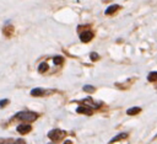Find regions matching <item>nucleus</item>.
Listing matches in <instances>:
<instances>
[{
    "label": "nucleus",
    "instance_id": "nucleus-16",
    "mask_svg": "<svg viewBox=\"0 0 157 144\" xmlns=\"http://www.w3.org/2000/svg\"><path fill=\"white\" fill-rule=\"evenodd\" d=\"M13 144H20V140H17V142H15ZM21 144H23V143H21Z\"/></svg>",
    "mask_w": 157,
    "mask_h": 144
},
{
    "label": "nucleus",
    "instance_id": "nucleus-2",
    "mask_svg": "<svg viewBox=\"0 0 157 144\" xmlns=\"http://www.w3.org/2000/svg\"><path fill=\"white\" fill-rule=\"evenodd\" d=\"M80 38H81L82 42H90L93 38V33L91 31H85V32H82L80 34Z\"/></svg>",
    "mask_w": 157,
    "mask_h": 144
},
{
    "label": "nucleus",
    "instance_id": "nucleus-17",
    "mask_svg": "<svg viewBox=\"0 0 157 144\" xmlns=\"http://www.w3.org/2000/svg\"><path fill=\"white\" fill-rule=\"evenodd\" d=\"M64 144H71V143H70V142H69V140H67V142H65V143H64Z\"/></svg>",
    "mask_w": 157,
    "mask_h": 144
},
{
    "label": "nucleus",
    "instance_id": "nucleus-6",
    "mask_svg": "<svg viewBox=\"0 0 157 144\" xmlns=\"http://www.w3.org/2000/svg\"><path fill=\"white\" fill-rule=\"evenodd\" d=\"M118 9H119L118 5H110V6L107 7V10H105V15H112V14H114Z\"/></svg>",
    "mask_w": 157,
    "mask_h": 144
},
{
    "label": "nucleus",
    "instance_id": "nucleus-10",
    "mask_svg": "<svg viewBox=\"0 0 157 144\" xmlns=\"http://www.w3.org/2000/svg\"><path fill=\"white\" fill-rule=\"evenodd\" d=\"M47 69H48V64H47V63H44V62H43V63H40V64L38 65V70H39L40 73H44Z\"/></svg>",
    "mask_w": 157,
    "mask_h": 144
},
{
    "label": "nucleus",
    "instance_id": "nucleus-7",
    "mask_svg": "<svg viewBox=\"0 0 157 144\" xmlns=\"http://www.w3.org/2000/svg\"><path fill=\"white\" fill-rule=\"evenodd\" d=\"M139 112H140V108H139V107H131V108H129V110L126 111V113L130 114V116H134V114H136V113H139Z\"/></svg>",
    "mask_w": 157,
    "mask_h": 144
},
{
    "label": "nucleus",
    "instance_id": "nucleus-12",
    "mask_svg": "<svg viewBox=\"0 0 157 144\" xmlns=\"http://www.w3.org/2000/svg\"><path fill=\"white\" fill-rule=\"evenodd\" d=\"M83 90H85V91L93 92V91H94V87H93V86H91V85H85V86H83Z\"/></svg>",
    "mask_w": 157,
    "mask_h": 144
},
{
    "label": "nucleus",
    "instance_id": "nucleus-8",
    "mask_svg": "<svg viewBox=\"0 0 157 144\" xmlns=\"http://www.w3.org/2000/svg\"><path fill=\"white\" fill-rule=\"evenodd\" d=\"M42 94H43V90L39 89V87H36V89H33V90L31 91V95H32V96H40Z\"/></svg>",
    "mask_w": 157,
    "mask_h": 144
},
{
    "label": "nucleus",
    "instance_id": "nucleus-9",
    "mask_svg": "<svg viewBox=\"0 0 157 144\" xmlns=\"http://www.w3.org/2000/svg\"><path fill=\"white\" fill-rule=\"evenodd\" d=\"M77 112H78V113H86V114H90V113H91V111H90L87 107H82V106L77 107Z\"/></svg>",
    "mask_w": 157,
    "mask_h": 144
},
{
    "label": "nucleus",
    "instance_id": "nucleus-14",
    "mask_svg": "<svg viewBox=\"0 0 157 144\" xmlns=\"http://www.w3.org/2000/svg\"><path fill=\"white\" fill-rule=\"evenodd\" d=\"M91 59L92 60H97L98 59V54L97 53H91Z\"/></svg>",
    "mask_w": 157,
    "mask_h": 144
},
{
    "label": "nucleus",
    "instance_id": "nucleus-13",
    "mask_svg": "<svg viewBox=\"0 0 157 144\" xmlns=\"http://www.w3.org/2000/svg\"><path fill=\"white\" fill-rule=\"evenodd\" d=\"M54 63L55 64H61L63 63V57H54Z\"/></svg>",
    "mask_w": 157,
    "mask_h": 144
},
{
    "label": "nucleus",
    "instance_id": "nucleus-11",
    "mask_svg": "<svg viewBox=\"0 0 157 144\" xmlns=\"http://www.w3.org/2000/svg\"><path fill=\"white\" fill-rule=\"evenodd\" d=\"M150 81H156V79H157V73L156 71H151L150 74H148V78H147Z\"/></svg>",
    "mask_w": 157,
    "mask_h": 144
},
{
    "label": "nucleus",
    "instance_id": "nucleus-5",
    "mask_svg": "<svg viewBox=\"0 0 157 144\" xmlns=\"http://www.w3.org/2000/svg\"><path fill=\"white\" fill-rule=\"evenodd\" d=\"M125 138H128V134H126V133H120V134L115 135L114 138H112L109 143L112 144V143H115V142H118V140H121V139H125Z\"/></svg>",
    "mask_w": 157,
    "mask_h": 144
},
{
    "label": "nucleus",
    "instance_id": "nucleus-1",
    "mask_svg": "<svg viewBox=\"0 0 157 144\" xmlns=\"http://www.w3.org/2000/svg\"><path fill=\"white\" fill-rule=\"evenodd\" d=\"M16 118H18L21 121H34L37 118V113L32 112V111H22L16 114Z\"/></svg>",
    "mask_w": 157,
    "mask_h": 144
},
{
    "label": "nucleus",
    "instance_id": "nucleus-3",
    "mask_svg": "<svg viewBox=\"0 0 157 144\" xmlns=\"http://www.w3.org/2000/svg\"><path fill=\"white\" fill-rule=\"evenodd\" d=\"M63 133L59 130V129H52L49 133H48V137L52 139V140H58V139H60V135H61Z\"/></svg>",
    "mask_w": 157,
    "mask_h": 144
},
{
    "label": "nucleus",
    "instance_id": "nucleus-4",
    "mask_svg": "<svg viewBox=\"0 0 157 144\" xmlns=\"http://www.w3.org/2000/svg\"><path fill=\"white\" fill-rule=\"evenodd\" d=\"M29 130H31V126L29 124H20L17 127V132L20 134H27Z\"/></svg>",
    "mask_w": 157,
    "mask_h": 144
},
{
    "label": "nucleus",
    "instance_id": "nucleus-15",
    "mask_svg": "<svg viewBox=\"0 0 157 144\" xmlns=\"http://www.w3.org/2000/svg\"><path fill=\"white\" fill-rule=\"evenodd\" d=\"M7 103V100H4V101H0V107H2V106H5Z\"/></svg>",
    "mask_w": 157,
    "mask_h": 144
}]
</instances>
